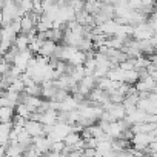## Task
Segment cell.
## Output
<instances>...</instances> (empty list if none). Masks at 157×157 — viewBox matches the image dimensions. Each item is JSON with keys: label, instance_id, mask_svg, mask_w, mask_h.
<instances>
[{"label": "cell", "instance_id": "1", "mask_svg": "<svg viewBox=\"0 0 157 157\" xmlns=\"http://www.w3.org/2000/svg\"><path fill=\"white\" fill-rule=\"evenodd\" d=\"M155 36V31L152 29V26L148 22H142L134 25V33H132V39L136 40H149Z\"/></svg>", "mask_w": 157, "mask_h": 157}, {"label": "cell", "instance_id": "2", "mask_svg": "<svg viewBox=\"0 0 157 157\" xmlns=\"http://www.w3.org/2000/svg\"><path fill=\"white\" fill-rule=\"evenodd\" d=\"M129 125L123 120H114V122H109L108 128H106V134L111 137V139H122L123 134H125V129L128 128Z\"/></svg>", "mask_w": 157, "mask_h": 157}, {"label": "cell", "instance_id": "3", "mask_svg": "<svg viewBox=\"0 0 157 157\" xmlns=\"http://www.w3.org/2000/svg\"><path fill=\"white\" fill-rule=\"evenodd\" d=\"M34 56H36V54H34L29 48H26V49H23V51H19V52L16 54V59H14V63H13V65L19 66L22 71H26V69H28V65H29V60H31Z\"/></svg>", "mask_w": 157, "mask_h": 157}, {"label": "cell", "instance_id": "4", "mask_svg": "<svg viewBox=\"0 0 157 157\" xmlns=\"http://www.w3.org/2000/svg\"><path fill=\"white\" fill-rule=\"evenodd\" d=\"M134 85H136V90H137L139 93H151V91H154V88L157 86V80H155L152 75L148 74V75L139 78V82H136Z\"/></svg>", "mask_w": 157, "mask_h": 157}, {"label": "cell", "instance_id": "5", "mask_svg": "<svg viewBox=\"0 0 157 157\" xmlns=\"http://www.w3.org/2000/svg\"><path fill=\"white\" fill-rule=\"evenodd\" d=\"M148 114H149V113H146V111H143V109H140V108H136L132 113H128V114H126L125 122H126L129 126H132L134 123L146 122V120H148Z\"/></svg>", "mask_w": 157, "mask_h": 157}, {"label": "cell", "instance_id": "6", "mask_svg": "<svg viewBox=\"0 0 157 157\" xmlns=\"http://www.w3.org/2000/svg\"><path fill=\"white\" fill-rule=\"evenodd\" d=\"M25 128L28 129V132H29L33 137H37V136H43V134H46V132H45V125H43L40 120H37V119H28Z\"/></svg>", "mask_w": 157, "mask_h": 157}, {"label": "cell", "instance_id": "7", "mask_svg": "<svg viewBox=\"0 0 157 157\" xmlns=\"http://www.w3.org/2000/svg\"><path fill=\"white\" fill-rule=\"evenodd\" d=\"M59 114H60V111H59V109L48 108L46 111L40 113L39 120H40L43 125H56V123L59 122Z\"/></svg>", "mask_w": 157, "mask_h": 157}, {"label": "cell", "instance_id": "8", "mask_svg": "<svg viewBox=\"0 0 157 157\" xmlns=\"http://www.w3.org/2000/svg\"><path fill=\"white\" fill-rule=\"evenodd\" d=\"M34 146L39 149V151H42L43 154H48L49 151H51V146H52V140L46 136V134H43V136H37V137H34Z\"/></svg>", "mask_w": 157, "mask_h": 157}, {"label": "cell", "instance_id": "9", "mask_svg": "<svg viewBox=\"0 0 157 157\" xmlns=\"http://www.w3.org/2000/svg\"><path fill=\"white\" fill-rule=\"evenodd\" d=\"M82 102H78L75 99V96H66V99H63L60 102V111H65V113H69L72 109H78V105H80Z\"/></svg>", "mask_w": 157, "mask_h": 157}, {"label": "cell", "instance_id": "10", "mask_svg": "<svg viewBox=\"0 0 157 157\" xmlns=\"http://www.w3.org/2000/svg\"><path fill=\"white\" fill-rule=\"evenodd\" d=\"M57 49H59L57 42H56V40H52V39H46V40L43 42V46L40 48V52H39V54L46 56V57H52V56L56 54V51H57Z\"/></svg>", "mask_w": 157, "mask_h": 157}, {"label": "cell", "instance_id": "11", "mask_svg": "<svg viewBox=\"0 0 157 157\" xmlns=\"http://www.w3.org/2000/svg\"><path fill=\"white\" fill-rule=\"evenodd\" d=\"M97 26L100 28L102 33H105V34H108V36H114L116 31H117L119 23H117L116 19H108V20H105L103 23H100V25H97Z\"/></svg>", "mask_w": 157, "mask_h": 157}, {"label": "cell", "instance_id": "12", "mask_svg": "<svg viewBox=\"0 0 157 157\" xmlns=\"http://www.w3.org/2000/svg\"><path fill=\"white\" fill-rule=\"evenodd\" d=\"M86 57H88V52H85V51H82V49H77L72 56H71V59L68 60V63H71L72 66H78V65H85V62H86Z\"/></svg>", "mask_w": 157, "mask_h": 157}, {"label": "cell", "instance_id": "13", "mask_svg": "<svg viewBox=\"0 0 157 157\" xmlns=\"http://www.w3.org/2000/svg\"><path fill=\"white\" fill-rule=\"evenodd\" d=\"M16 114H19V116H22V117H25V119H33V109H31V106L29 105H26L25 102H19L17 105H16Z\"/></svg>", "mask_w": 157, "mask_h": 157}, {"label": "cell", "instance_id": "14", "mask_svg": "<svg viewBox=\"0 0 157 157\" xmlns=\"http://www.w3.org/2000/svg\"><path fill=\"white\" fill-rule=\"evenodd\" d=\"M14 45L17 46L19 51L26 49V48L29 46V37H28V34H26V33H20V34H17V37L14 39Z\"/></svg>", "mask_w": 157, "mask_h": 157}, {"label": "cell", "instance_id": "15", "mask_svg": "<svg viewBox=\"0 0 157 157\" xmlns=\"http://www.w3.org/2000/svg\"><path fill=\"white\" fill-rule=\"evenodd\" d=\"M139 78H140V71H139L137 68H132V69H126V71H125L123 82L134 85L136 82H139Z\"/></svg>", "mask_w": 157, "mask_h": 157}, {"label": "cell", "instance_id": "16", "mask_svg": "<svg viewBox=\"0 0 157 157\" xmlns=\"http://www.w3.org/2000/svg\"><path fill=\"white\" fill-rule=\"evenodd\" d=\"M14 106H0V120L2 122H13L14 119Z\"/></svg>", "mask_w": 157, "mask_h": 157}, {"label": "cell", "instance_id": "17", "mask_svg": "<svg viewBox=\"0 0 157 157\" xmlns=\"http://www.w3.org/2000/svg\"><path fill=\"white\" fill-rule=\"evenodd\" d=\"M71 77L74 78V80L78 83V82H80L82 80V78L86 75V69H85V65H78V66H74L72 69H71Z\"/></svg>", "mask_w": 157, "mask_h": 157}, {"label": "cell", "instance_id": "18", "mask_svg": "<svg viewBox=\"0 0 157 157\" xmlns=\"http://www.w3.org/2000/svg\"><path fill=\"white\" fill-rule=\"evenodd\" d=\"M25 88H26V85H25V82H23V78H22V77H17V78H14V80L11 82V86H10L8 90H10V91H16V93H23ZM8 90H6V91H8Z\"/></svg>", "mask_w": 157, "mask_h": 157}, {"label": "cell", "instance_id": "19", "mask_svg": "<svg viewBox=\"0 0 157 157\" xmlns=\"http://www.w3.org/2000/svg\"><path fill=\"white\" fill-rule=\"evenodd\" d=\"M80 139H82V134H80V132H77V131H71V132L65 137V140H63V142L66 143V146H71V148H72L78 140H80Z\"/></svg>", "mask_w": 157, "mask_h": 157}, {"label": "cell", "instance_id": "20", "mask_svg": "<svg viewBox=\"0 0 157 157\" xmlns=\"http://www.w3.org/2000/svg\"><path fill=\"white\" fill-rule=\"evenodd\" d=\"M33 28H36V23H34V20L31 19V16L28 13L26 16L22 17V33H29Z\"/></svg>", "mask_w": 157, "mask_h": 157}, {"label": "cell", "instance_id": "21", "mask_svg": "<svg viewBox=\"0 0 157 157\" xmlns=\"http://www.w3.org/2000/svg\"><path fill=\"white\" fill-rule=\"evenodd\" d=\"M134 63H136V68H137V69H143V68H148L152 62H151L149 57H145V56L142 54V56H139V57H134Z\"/></svg>", "mask_w": 157, "mask_h": 157}, {"label": "cell", "instance_id": "22", "mask_svg": "<svg viewBox=\"0 0 157 157\" xmlns=\"http://www.w3.org/2000/svg\"><path fill=\"white\" fill-rule=\"evenodd\" d=\"M19 5H20V8H22L23 11H26V13L34 11V0H20Z\"/></svg>", "mask_w": 157, "mask_h": 157}, {"label": "cell", "instance_id": "23", "mask_svg": "<svg viewBox=\"0 0 157 157\" xmlns=\"http://www.w3.org/2000/svg\"><path fill=\"white\" fill-rule=\"evenodd\" d=\"M143 6H148V8H154L155 6V0H142Z\"/></svg>", "mask_w": 157, "mask_h": 157}, {"label": "cell", "instance_id": "24", "mask_svg": "<svg viewBox=\"0 0 157 157\" xmlns=\"http://www.w3.org/2000/svg\"><path fill=\"white\" fill-rule=\"evenodd\" d=\"M155 13H157V5H155Z\"/></svg>", "mask_w": 157, "mask_h": 157}]
</instances>
